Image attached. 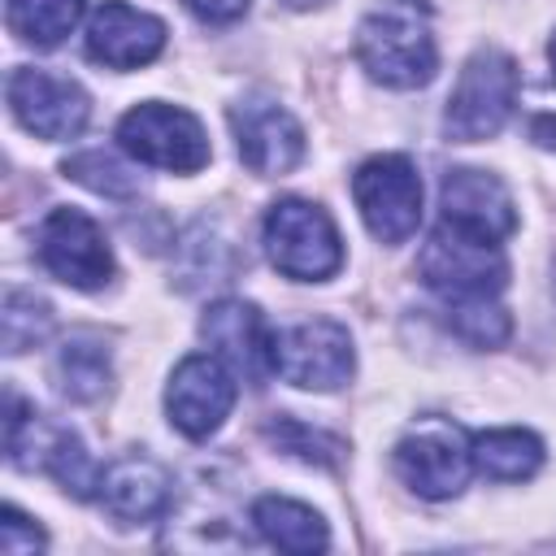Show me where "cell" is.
Instances as JSON below:
<instances>
[{
  "mask_svg": "<svg viewBox=\"0 0 556 556\" xmlns=\"http://www.w3.org/2000/svg\"><path fill=\"white\" fill-rule=\"evenodd\" d=\"M356 61L382 87H426L439 70L434 13L426 0H382L356 26Z\"/></svg>",
  "mask_w": 556,
  "mask_h": 556,
  "instance_id": "obj_1",
  "label": "cell"
},
{
  "mask_svg": "<svg viewBox=\"0 0 556 556\" xmlns=\"http://www.w3.org/2000/svg\"><path fill=\"white\" fill-rule=\"evenodd\" d=\"M517 87H521L517 61L504 48H478L465 61V70H460V78L447 96L443 135L452 143H478V139L500 135L504 122L513 117Z\"/></svg>",
  "mask_w": 556,
  "mask_h": 556,
  "instance_id": "obj_2",
  "label": "cell"
},
{
  "mask_svg": "<svg viewBox=\"0 0 556 556\" xmlns=\"http://www.w3.org/2000/svg\"><path fill=\"white\" fill-rule=\"evenodd\" d=\"M265 252L269 265L295 282H326L343 265V239L330 213L313 200L287 195L265 213Z\"/></svg>",
  "mask_w": 556,
  "mask_h": 556,
  "instance_id": "obj_3",
  "label": "cell"
},
{
  "mask_svg": "<svg viewBox=\"0 0 556 556\" xmlns=\"http://www.w3.org/2000/svg\"><path fill=\"white\" fill-rule=\"evenodd\" d=\"M417 269L426 278V287L434 295H443V304L500 300V291L508 287V261H504L500 243L460 235L443 222L426 239V248L417 256Z\"/></svg>",
  "mask_w": 556,
  "mask_h": 556,
  "instance_id": "obj_4",
  "label": "cell"
},
{
  "mask_svg": "<svg viewBox=\"0 0 556 556\" xmlns=\"http://www.w3.org/2000/svg\"><path fill=\"white\" fill-rule=\"evenodd\" d=\"M395 473L408 491H417L421 500H452L465 491L469 469H473V452H469V434L447 421V417H421L404 430V439L391 452Z\"/></svg>",
  "mask_w": 556,
  "mask_h": 556,
  "instance_id": "obj_5",
  "label": "cell"
},
{
  "mask_svg": "<svg viewBox=\"0 0 556 556\" xmlns=\"http://www.w3.org/2000/svg\"><path fill=\"white\" fill-rule=\"evenodd\" d=\"M117 143L135 161L174 169V174H195L208 165V135H204L200 117L178 104H161V100L135 104L130 113H122Z\"/></svg>",
  "mask_w": 556,
  "mask_h": 556,
  "instance_id": "obj_6",
  "label": "cell"
},
{
  "mask_svg": "<svg viewBox=\"0 0 556 556\" xmlns=\"http://www.w3.org/2000/svg\"><path fill=\"white\" fill-rule=\"evenodd\" d=\"M352 195L378 243H404L421 226V174L404 152L369 156L352 174Z\"/></svg>",
  "mask_w": 556,
  "mask_h": 556,
  "instance_id": "obj_7",
  "label": "cell"
},
{
  "mask_svg": "<svg viewBox=\"0 0 556 556\" xmlns=\"http://www.w3.org/2000/svg\"><path fill=\"white\" fill-rule=\"evenodd\" d=\"M274 369L304 391H334L352 378L356 352L348 326L334 317H308L274 334Z\"/></svg>",
  "mask_w": 556,
  "mask_h": 556,
  "instance_id": "obj_8",
  "label": "cell"
},
{
  "mask_svg": "<svg viewBox=\"0 0 556 556\" xmlns=\"http://www.w3.org/2000/svg\"><path fill=\"white\" fill-rule=\"evenodd\" d=\"M43 269L78 291H100L113 278V248L83 208H52L35 243Z\"/></svg>",
  "mask_w": 556,
  "mask_h": 556,
  "instance_id": "obj_9",
  "label": "cell"
},
{
  "mask_svg": "<svg viewBox=\"0 0 556 556\" xmlns=\"http://www.w3.org/2000/svg\"><path fill=\"white\" fill-rule=\"evenodd\" d=\"M4 96H9L13 117L39 139H74L91 117L87 91L74 78L52 74V70L17 65L4 83Z\"/></svg>",
  "mask_w": 556,
  "mask_h": 556,
  "instance_id": "obj_10",
  "label": "cell"
},
{
  "mask_svg": "<svg viewBox=\"0 0 556 556\" xmlns=\"http://www.w3.org/2000/svg\"><path fill=\"white\" fill-rule=\"evenodd\" d=\"M230 130L239 161L261 178H282L304 161V126L269 96L230 104Z\"/></svg>",
  "mask_w": 556,
  "mask_h": 556,
  "instance_id": "obj_11",
  "label": "cell"
},
{
  "mask_svg": "<svg viewBox=\"0 0 556 556\" xmlns=\"http://www.w3.org/2000/svg\"><path fill=\"white\" fill-rule=\"evenodd\" d=\"M235 408V374L222 356H182L165 387V413L187 439H208Z\"/></svg>",
  "mask_w": 556,
  "mask_h": 556,
  "instance_id": "obj_12",
  "label": "cell"
},
{
  "mask_svg": "<svg viewBox=\"0 0 556 556\" xmlns=\"http://www.w3.org/2000/svg\"><path fill=\"white\" fill-rule=\"evenodd\" d=\"M439 222L460 230V235H473V239H486V243H504L513 230H517V204L508 195V187L486 174V169H447L443 174V187H439Z\"/></svg>",
  "mask_w": 556,
  "mask_h": 556,
  "instance_id": "obj_13",
  "label": "cell"
},
{
  "mask_svg": "<svg viewBox=\"0 0 556 556\" xmlns=\"http://www.w3.org/2000/svg\"><path fill=\"white\" fill-rule=\"evenodd\" d=\"M200 334L230 365V374H239L248 387H265L269 374H278L274 369V330L265 326L256 304H248V300L208 304L200 317Z\"/></svg>",
  "mask_w": 556,
  "mask_h": 556,
  "instance_id": "obj_14",
  "label": "cell"
},
{
  "mask_svg": "<svg viewBox=\"0 0 556 556\" xmlns=\"http://www.w3.org/2000/svg\"><path fill=\"white\" fill-rule=\"evenodd\" d=\"M165 48V22L126 4L104 0L87 22V56L104 70H139Z\"/></svg>",
  "mask_w": 556,
  "mask_h": 556,
  "instance_id": "obj_15",
  "label": "cell"
},
{
  "mask_svg": "<svg viewBox=\"0 0 556 556\" xmlns=\"http://www.w3.org/2000/svg\"><path fill=\"white\" fill-rule=\"evenodd\" d=\"M96 500L122 526L161 521L174 508V473L161 460H152L143 452H130V456H117L100 473V495Z\"/></svg>",
  "mask_w": 556,
  "mask_h": 556,
  "instance_id": "obj_16",
  "label": "cell"
},
{
  "mask_svg": "<svg viewBox=\"0 0 556 556\" xmlns=\"http://www.w3.org/2000/svg\"><path fill=\"white\" fill-rule=\"evenodd\" d=\"M252 526H256V534L269 547L295 552V556L321 552L330 543V530H326L321 513L308 508V504H300V500H287V495H261L252 504Z\"/></svg>",
  "mask_w": 556,
  "mask_h": 556,
  "instance_id": "obj_17",
  "label": "cell"
},
{
  "mask_svg": "<svg viewBox=\"0 0 556 556\" xmlns=\"http://www.w3.org/2000/svg\"><path fill=\"white\" fill-rule=\"evenodd\" d=\"M469 452H473V469L491 482H526L543 465V439L521 426L469 434Z\"/></svg>",
  "mask_w": 556,
  "mask_h": 556,
  "instance_id": "obj_18",
  "label": "cell"
},
{
  "mask_svg": "<svg viewBox=\"0 0 556 556\" xmlns=\"http://www.w3.org/2000/svg\"><path fill=\"white\" fill-rule=\"evenodd\" d=\"M56 387L78 404H91V400L104 395V387H109V348H104L100 334L78 330V334H70L61 343V352H56Z\"/></svg>",
  "mask_w": 556,
  "mask_h": 556,
  "instance_id": "obj_19",
  "label": "cell"
},
{
  "mask_svg": "<svg viewBox=\"0 0 556 556\" xmlns=\"http://www.w3.org/2000/svg\"><path fill=\"white\" fill-rule=\"evenodd\" d=\"M87 0H4L9 30L35 48H56L83 17Z\"/></svg>",
  "mask_w": 556,
  "mask_h": 556,
  "instance_id": "obj_20",
  "label": "cell"
},
{
  "mask_svg": "<svg viewBox=\"0 0 556 556\" xmlns=\"http://www.w3.org/2000/svg\"><path fill=\"white\" fill-rule=\"evenodd\" d=\"M65 178H74V182H83V187H91V191H100V195H109V200H130V195H139V174H135L130 165H122L113 152H100V148L70 156V161H65Z\"/></svg>",
  "mask_w": 556,
  "mask_h": 556,
  "instance_id": "obj_21",
  "label": "cell"
},
{
  "mask_svg": "<svg viewBox=\"0 0 556 556\" xmlns=\"http://www.w3.org/2000/svg\"><path fill=\"white\" fill-rule=\"evenodd\" d=\"M48 330H52V308H48V300H39L35 291H9V295H4V313H0L4 352H26V348H35Z\"/></svg>",
  "mask_w": 556,
  "mask_h": 556,
  "instance_id": "obj_22",
  "label": "cell"
},
{
  "mask_svg": "<svg viewBox=\"0 0 556 556\" xmlns=\"http://www.w3.org/2000/svg\"><path fill=\"white\" fill-rule=\"evenodd\" d=\"M452 330L469 348H500L513 334V317L500 308V300H469V304H447Z\"/></svg>",
  "mask_w": 556,
  "mask_h": 556,
  "instance_id": "obj_23",
  "label": "cell"
},
{
  "mask_svg": "<svg viewBox=\"0 0 556 556\" xmlns=\"http://www.w3.org/2000/svg\"><path fill=\"white\" fill-rule=\"evenodd\" d=\"M265 439H269L278 452L300 456V460L321 465V469L334 465V460L343 456V443H339L334 434L313 430V426H304V421H295V417H278V421H269V426H265Z\"/></svg>",
  "mask_w": 556,
  "mask_h": 556,
  "instance_id": "obj_24",
  "label": "cell"
},
{
  "mask_svg": "<svg viewBox=\"0 0 556 556\" xmlns=\"http://www.w3.org/2000/svg\"><path fill=\"white\" fill-rule=\"evenodd\" d=\"M43 530L30 521V517H22L13 504L0 513V552L4 556H35V552H43Z\"/></svg>",
  "mask_w": 556,
  "mask_h": 556,
  "instance_id": "obj_25",
  "label": "cell"
},
{
  "mask_svg": "<svg viewBox=\"0 0 556 556\" xmlns=\"http://www.w3.org/2000/svg\"><path fill=\"white\" fill-rule=\"evenodd\" d=\"M200 22H213V26H226V22H239L248 13L252 0H182Z\"/></svg>",
  "mask_w": 556,
  "mask_h": 556,
  "instance_id": "obj_26",
  "label": "cell"
},
{
  "mask_svg": "<svg viewBox=\"0 0 556 556\" xmlns=\"http://www.w3.org/2000/svg\"><path fill=\"white\" fill-rule=\"evenodd\" d=\"M530 139L539 148H556V113H534L530 117Z\"/></svg>",
  "mask_w": 556,
  "mask_h": 556,
  "instance_id": "obj_27",
  "label": "cell"
},
{
  "mask_svg": "<svg viewBox=\"0 0 556 556\" xmlns=\"http://www.w3.org/2000/svg\"><path fill=\"white\" fill-rule=\"evenodd\" d=\"M282 4H291V9H317V4H326V0H282Z\"/></svg>",
  "mask_w": 556,
  "mask_h": 556,
  "instance_id": "obj_28",
  "label": "cell"
},
{
  "mask_svg": "<svg viewBox=\"0 0 556 556\" xmlns=\"http://www.w3.org/2000/svg\"><path fill=\"white\" fill-rule=\"evenodd\" d=\"M547 61H552V74H556V35H552V43H547Z\"/></svg>",
  "mask_w": 556,
  "mask_h": 556,
  "instance_id": "obj_29",
  "label": "cell"
}]
</instances>
